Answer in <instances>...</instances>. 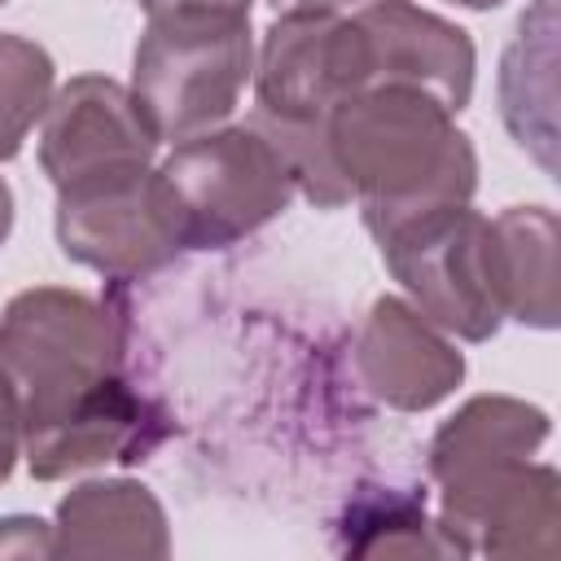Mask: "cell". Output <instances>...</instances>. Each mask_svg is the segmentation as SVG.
Segmentation results:
<instances>
[{"instance_id": "6da1fadb", "label": "cell", "mask_w": 561, "mask_h": 561, "mask_svg": "<svg viewBox=\"0 0 561 561\" xmlns=\"http://www.w3.org/2000/svg\"><path fill=\"white\" fill-rule=\"evenodd\" d=\"M0 373L22 412V456L35 482H61L105 460H145L162 416L123 381V324L79 289L35 285L0 316Z\"/></svg>"}, {"instance_id": "7a4b0ae2", "label": "cell", "mask_w": 561, "mask_h": 561, "mask_svg": "<svg viewBox=\"0 0 561 561\" xmlns=\"http://www.w3.org/2000/svg\"><path fill=\"white\" fill-rule=\"evenodd\" d=\"M324 140L373 237L408 215L460 206L478 188L469 136L451 123V110L416 88H368L337 101Z\"/></svg>"}, {"instance_id": "3957f363", "label": "cell", "mask_w": 561, "mask_h": 561, "mask_svg": "<svg viewBox=\"0 0 561 561\" xmlns=\"http://www.w3.org/2000/svg\"><path fill=\"white\" fill-rule=\"evenodd\" d=\"M254 79L250 13L175 9L145 18L131 53V92L149 114L158 140H193L237 110Z\"/></svg>"}, {"instance_id": "277c9868", "label": "cell", "mask_w": 561, "mask_h": 561, "mask_svg": "<svg viewBox=\"0 0 561 561\" xmlns=\"http://www.w3.org/2000/svg\"><path fill=\"white\" fill-rule=\"evenodd\" d=\"M377 245L412 307L443 333H456L460 342H486L508 320L495 228L469 202L408 215L377 232Z\"/></svg>"}, {"instance_id": "5b68a950", "label": "cell", "mask_w": 561, "mask_h": 561, "mask_svg": "<svg viewBox=\"0 0 561 561\" xmlns=\"http://www.w3.org/2000/svg\"><path fill=\"white\" fill-rule=\"evenodd\" d=\"M158 171L180 210L188 250L237 245L272 224L298 193L276 140L254 118L171 145Z\"/></svg>"}, {"instance_id": "8992f818", "label": "cell", "mask_w": 561, "mask_h": 561, "mask_svg": "<svg viewBox=\"0 0 561 561\" xmlns=\"http://www.w3.org/2000/svg\"><path fill=\"white\" fill-rule=\"evenodd\" d=\"M53 228L61 254L105 280L153 276L188 250L171 188L153 167H123L57 188Z\"/></svg>"}, {"instance_id": "52a82bcc", "label": "cell", "mask_w": 561, "mask_h": 561, "mask_svg": "<svg viewBox=\"0 0 561 561\" xmlns=\"http://www.w3.org/2000/svg\"><path fill=\"white\" fill-rule=\"evenodd\" d=\"M557 469L530 456L486 460L438 478V535L443 552L522 557L548 552L557 539Z\"/></svg>"}, {"instance_id": "ba28073f", "label": "cell", "mask_w": 561, "mask_h": 561, "mask_svg": "<svg viewBox=\"0 0 561 561\" xmlns=\"http://www.w3.org/2000/svg\"><path fill=\"white\" fill-rule=\"evenodd\" d=\"M364 92V44L355 18L276 13L254 57V110L267 118L316 123Z\"/></svg>"}, {"instance_id": "9c48e42d", "label": "cell", "mask_w": 561, "mask_h": 561, "mask_svg": "<svg viewBox=\"0 0 561 561\" xmlns=\"http://www.w3.org/2000/svg\"><path fill=\"white\" fill-rule=\"evenodd\" d=\"M158 145L162 140L131 88L110 75H75L44 110L39 167L53 188H66L105 171L153 167Z\"/></svg>"}, {"instance_id": "30bf717a", "label": "cell", "mask_w": 561, "mask_h": 561, "mask_svg": "<svg viewBox=\"0 0 561 561\" xmlns=\"http://www.w3.org/2000/svg\"><path fill=\"white\" fill-rule=\"evenodd\" d=\"M351 18L364 44V92L416 88L451 114L469 105L478 66L469 31L412 0H368Z\"/></svg>"}, {"instance_id": "8fae6325", "label": "cell", "mask_w": 561, "mask_h": 561, "mask_svg": "<svg viewBox=\"0 0 561 561\" xmlns=\"http://www.w3.org/2000/svg\"><path fill=\"white\" fill-rule=\"evenodd\" d=\"M355 373L373 399L394 412H425L465 381V355L408 298H377L359 342Z\"/></svg>"}, {"instance_id": "7c38bea8", "label": "cell", "mask_w": 561, "mask_h": 561, "mask_svg": "<svg viewBox=\"0 0 561 561\" xmlns=\"http://www.w3.org/2000/svg\"><path fill=\"white\" fill-rule=\"evenodd\" d=\"M171 530L158 495L131 478L70 486L53 522V557H167Z\"/></svg>"}, {"instance_id": "4fadbf2b", "label": "cell", "mask_w": 561, "mask_h": 561, "mask_svg": "<svg viewBox=\"0 0 561 561\" xmlns=\"http://www.w3.org/2000/svg\"><path fill=\"white\" fill-rule=\"evenodd\" d=\"M552 434L543 408L513 394H473L430 438V478H447L486 460L535 456Z\"/></svg>"}, {"instance_id": "5bb4252c", "label": "cell", "mask_w": 561, "mask_h": 561, "mask_svg": "<svg viewBox=\"0 0 561 561\" xmlns=\"http://www.w3.org/2000/svg\"><path fill=\"white\" fill-rule=\"evenodd\" d=\"M491 228L504 316L530 329H557V215L548 206H508Z\"/></svg>"}, {"instance_id": "9a60e30c", "label": "cell", "mask_w": 561, "mask_h": 561, "mask_svg": "<svg viewBox=\"0 0 561 561\" xmlns=\"http://www.w3.org/2000/svg\"><path fill=\"white\" fill-rule=\"evenodd\" d=\"M53 101V57L26 35L0 31V162L18 158Z\"/></svg>"}, {"instance_id": "2e32d148", "label": "cell", "mask_w": 561, "mask_h": 561, "mask_svg": "<svg viewBox=\"0 0 561 561\" xmlns=\"http://www.w3.org/2000/svg\"><path fill=\"white\" fill-rule=\"evenodd\" d=\"M0 557H53V526L26 513L0 517Z\"/></svg>"}, {"instance_id": "e0dca14e", "label": "cell", "mask_w": 561, "mask_h": 561, "mask_svg": "<svg viewBox=\"0 0 561 561\" xmlns=\"http://www.w3.org/2000/svg\"><path fill=\"white\" fill-rule=\"evenodd\" d=\"M18 456H22V412H18V394L9 377L0 373V482L13 473Z\"/></svg>"}, {"instance_id": "ac0fdd59", "label": "cell", "mask_w": 561, "mask_h": 561, "mask_svg": "<svg viewBox=\"0 0 561 561\" xmlns=\"http://www.w3.org/2000/svg\"><path fill=\"white\" fill-rule=\"evenodd\" d=\"M145 9V18L153 13H175V9H232V13H250V0H136Z\"/></svg>"}, {"instance_id": "d6986e66", "label": "cell", "mask_w": 561, "mask_h": 561, "mask_svg": "<svg viewBox=\"0 0 561 561\" xmlns=\"http://www.w3.org/2000/svg\"><path fill=\"white\" fill-rule=\"evenodd\" d=\"M276 13H342L355 0H267Z\"/></svg>"}, {"instance_id": "ffe728a7", "label": "cell", "mask_w": 561, "mask_h": 561, "mask_svg": "<svg viewBox=\"0 0 561 561\" xmlns=\"http://www.w3.org/2000/svg\"><path fill=\"white\" fill-rule=\"evenodd\" d=\"M9 232H13V188L0 175V245L9 241Z\"/></svg>"}, {"instance_id": "44dd1931", "label": "cell", "mask_w": 561, "mask_h": 561, "mask_svg": "<svg viewBox=\"0 0 561 561\" xmlns=\"http://www.w3.org/2000/svg\"><path fill=\"white\" fill-rule=\"evenodd\" d=\"M451 4H460V9H495L504 0H451Z\"/></svg>"}, {"instance_id": "7402d4cb", "label": "cell", "mask_w": 561, "mask_h": 561, "mask_svg": "<svg viewBox=\"0 0 561 561\" xmlns=\"http://www.w3.org/2000/svg\"><path fill=\"white\" fill-rule=\"evenodd\" d=\"M0 4H4V0H0Z\"/></svg>"}]
</instances>
